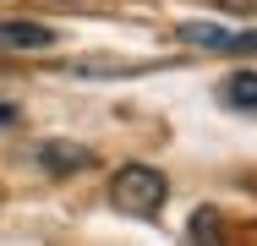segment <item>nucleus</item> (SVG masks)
Returning a JSON list of instances; mask_svg holds the SVG:
<instances>
[{"label":"nucleus","instance_id":"obj_1","mask_svg":"<svg viewBox=\"0 0 257 246\" xmlns=\"http://www.w3.org/2000/svg\"><path fill=\"white\" fill-rule=\"evenodd\" d=\"M164 175L148 170V164H126V170H115V181H109V202L120 208V213H132V219H159L164 213Z\"/></svg>","mask_w":257,"mask_h":246},{"label":"nucleus","instance_id":"obj_2","mask_svg":"<svg viewBox=\"0 0 257 246\" xmlns=\"http://www.w3.org/2000/svg\"><path fill=\"white\" fill-rule=\"evenodd\" d=\"M181 39L219 55H257V28H224V22H181Z\"/></svg>","mask_w":257,"mask_h":246},{"label":"nucleus","instance_id":"obj_3","mask_svg":"<svg viewBox=\"0 0 257 246\" xmlns=\"http://www.w3.org/2000/svg\"><path fill=\"white\" fill-rule=\"evenodd\" d=\"M0 49H55V28L28 22V17H6L0 22Z\"/></svg>","mask_w":257,"mask_h":246},{"label":"nucleus","instance_id":"obj_4","mask_svg":"<svg viewBox=\"0 0 257 246\" xmlns=\"http://www.w3.org/2000/svg\"><path fill=\"white\" fill-rule=\"evenodd\" d=\"M39 164H44L50 175H77V170L93 164V153L82 143H39Z\"/></svg>","mask_w":257,"mask_h":246},{"label":"nucleus","instance_id":"obj_5","mask_svg":"<svg viewBox=\"0 0 257 246\" xmlns=\"http://www.w3.org/2000/svg\"><path fill=\"white\" fill-rule=\"evenodd\" d=\"M219 93H224V104H235V109H257V71H235Z\"/></svg>","mask_w":257,"mask_h":246},{"label":"nucleus","instance_id":"obj_6","mask_svg":"<svg viewBox=\"0 0 257 246\" xmlns=\"http://www.w3.org/2000/svg\"><path fill=\"white\" fill-rule=\"evenodd\" d=\"M192 235H197V241H213V235H219V213H213V208H197V213H192Z\"/></svg>","mask_w":257,"mask_h":246},{"label":"nucleus","instance_id":"obj_7","mask_svg":"<svg viewBox=\"0 0 257 246\" xmlns=\"http://www.w3.org/2000/svg\"><path fill=\"white\" fill-rule=\"evenodd\" d=\"M11 120H17V104H6V98H0V126H11Z\"/></svg>","mask_w":257,"mask_h":246}]
</instances>
